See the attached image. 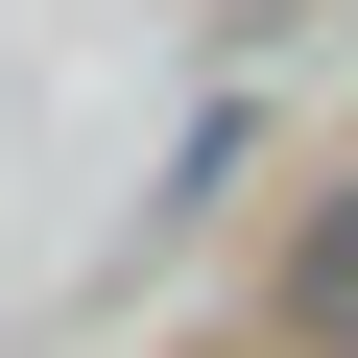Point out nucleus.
I'll list each match as a JSON object with an SVG mask.
<instances>
[{
	"label": "nucleus",
	"instance_id": "f257e3e1",
	"mask_svg": "<svg viewBox=\"0 0 358 358\" xmlns=\"http://www.w3.org/2000/svg\"><path fill=\"white\" fill-rule=\"evenodd\" d=\"M310 334H334V358H358V192H334V215H310Z\"/></svg>",
	"mask_w": 358,
	"mask_h": 358
}]
</instances>
